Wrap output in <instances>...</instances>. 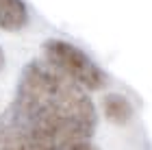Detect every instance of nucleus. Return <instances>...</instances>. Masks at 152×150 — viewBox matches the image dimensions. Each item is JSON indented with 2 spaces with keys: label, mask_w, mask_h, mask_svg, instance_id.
<instances>
[{
  "label": "nucleus",
  "mask_w": 152,
  "mask_h": 150,
  "mask_svg": "<svg viewBox=\"0 0 152 150\" xmlns=\"http://www.w3.org/2000/svg\"><path fill=\"white\" fill-rule=\"evenodd\" d=\"M44 61L57 67L61 74L78 83L87 91H100L109 83V76L89 54L65 39H46L41 46Z\"/></svg>",
  "instance_id": "nucleus-2"
},
{
  "label": "nucleus",
  "mask_w": 152,
  "mask_h": 150,
  "mask_svg": "<svg viewBox=\"0 0 152 150\" xmlns=\"http://www.w3.org/2000/svg\"><path fill=\"white\" fill-rule=\"evenodd\" d=\"M4 67V52H2V48H0V70Z\"/></svg>",
  "instance_id": "nucleus-6"
},
{
  "label": "nucleus",
  "mask_w": 152,
  "mask_h": 150,
  "mask_svg": "<svg viewBox=\"0 0 152 150\" xmlns=\"http://www.w3.org/2000/svg\"><path fill=\"white\" fill-rule=\"evenodd\" d=\"M96 131L98 109L87 89L44 59H33L0 113V150H57L91 139Z\"/></svg>",
  "instance_id": "nucleus-1"
},
{
  "label": "nucleus",
  "mask_w": 152,
  "mask_h": 150,
  "mask_svg": "<svg viewBox=\"0 0 152 150\" xmlns=\"http://www.w3.org/2000/svg\"><path fill=\"white\" fill-rule=\"evenodd\" d=\"M102 113L115 126H126L135 120V105L122 94H107L102 98Z\"/></svg>",
  "instance_id": "nucleus-3"
},
{
  "label": "nucleus",
  "mask_w": 152,
  "mask_h": 150,
  "mask_svg": "<svg viewBox=\"0 0 152 150\" xmlns=\"http://www.w3.org/2000/svg\"><path fill=\"white\" fill-rule=\"evenodd\" d=\"M57 150H102L98 148L96 144H91V139H87V141H76V144H67V146H61Z\"/></svg>",
  "instance_id": "nucleus-5"
},
{
  "label": "nucleus",
  "mask_w": 152,
  "mask_h": 150,
  "mask_svg": "<svg viewBox=\"0 0 152 150\" xmlns=\"http://www.w3.org/2000/svg\"><path fill=\"white\" fill-rule=\"evenodd\" d=\"M28 24V7L24 0H0V29L15 33Z\"/></svg>",
  "instance_id": "nucleus-4"
}]
</instances>
